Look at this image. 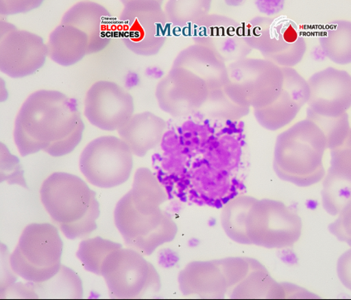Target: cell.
Listing matches in <instances>:
<instances>
[{"mask_svg": "<svg viewBox=\"0 0 351 300\" xmlns=\"http://www.w3.org/2000/svg\"><path fill=\"white\" fill-rule=\"evenodd\" d=\"M64 242L58 229L49 223H33L23 231L10 262L14 273L27 282H47L61 269Z\"/></svg>", "mask_w": 351, "mask_h": 300, "instance_id": "cell-4", "label": "cell"}, {"mask_svg": "<svg viewBox=\"0 0 351 300\" xmlns=\"http://www.w3.org/2000/svg\"><path fill=\"white\" fill-rule=\"evenodd\" d=\"M302 221L285 203L273 200L254 201L252 242L267 248H284L301 237Z\"/></svg>", "mask_w": 351, "mask_h": 300, "instance_id": "cell-10", "label": "cell"}, {"mask_svg": "<svg viewBox=\"0 0 351 300\" xmlns=\"http://www.w3.org/2000/svg\"><path fill=\"white\" fill-rule=\"evenodd\" d=\"M309 110L315 114L337 118L351 108V75L334 67L317 72L309 79Z\"/></svg>", "mask_w": 351, "mask_h": 300, "instance_id": "cell-12", "label": "cell"}, {"mask_svg": "<svg viewBox=\"0 0 351 300\" xmlns=\"http://www.w3.org/2000/svg\"><path fill=\"white\" fill-rule=\"evenodd\" d=\"M40 195L45 210L68 239H82L97 229L100 211L95 192L77 175L51 174L44 181Z\"/></svg>", "mask_w": 351, "mask_h": 300, "instance_id": "cell-2", "label": "cell"}, {"mask_svg": "<svg viewBox=\"0 0 351 300\" xmlns=\"http://www.w3.org/2000/svg\"><path fill=\"white\" fill-rule=\"evenodd\" d=\"M49 58L63 66L75 65L89 55L86 33L72 25L60 24L51 32L47 43Z\"/></svg>", "mask_w": 351, "mask_h": 300, "instance_id": "cell-15", "label": "cell"}, {"mask_svg": "<svg viewBox=\"0 0 351 300\" xmlns=\"http://www.w3.org/2000/svg\"><path fill=\"white\" fill-rule=\"evenodd\" d=\"M47 58V45L42 37L1 22L0 70L4 75L12 78L31 76L41 69Z\"/></svg>", "mask_w": 351, "mask_h": 300, "instance_id": "cell-9", "label": "cell"}, {"mask_svg": "<svg viewBox=\"0 0 351 300\" xmlns=\"http://www.w3.org/2000/svg\"><path fill=\"white\" fill-rule=\"evenodd\" d=\"M337 274L342 284L351 291V248L339 257Z\"/></svg>", "mask_w": 351, "mask_h": 300, "instance_id": "cell-22", "label": "cell"}, {"mask_svg": "<svg viewBox=\"0 0 351 300\" xmlns=\"http://www.w3.org/2000/svg\"><path fill=\"white\" fill-rule=\"evenodd\" d=\"M133 152L115 136H103L90 141L82 153L79 167L90 184L113 188L126 183L132 172Z\"/></svg>", "mask_w": 351, "mask_h": 300, "instance_id": "cell-5", "label": "cell"}, {"mask_svg": "<svg viewBox=\"0 0 351 300\" xmlns=\"http://www.w3.org/2000/svg\"><path fill=\"white\" fill-rule=\"evenodd\" d=\"M119 23V31L126 47L133 53L149 55L160 50L164 41V16L155 2L128 1Z\"/></svg>", "mask_w": 351, "mask_h": 300, "instance_id": "cell-8", "label": "cell"}, {"mask_svg": "<svg viewBox=\"0 0 351 300\" xmlns=\"http://www.w3.org/2000/svg\"><path fill=\"white\" fill-rule=\"evenodd\" d=\"M329 230L339 241L351 247V199L339 212L335 222L329 225Z\"/></svg>", "mask_w": 351, "mask_h": 300, "instance_id": "cell-21", "label": "cell"}, {"mask_svg": "<svg viewBox=\"0 0 351 300\" xmlns=\"http://www.w3.org/2000/svg\"><path fill=\"white\" fill-rule=\"evenodd\" d=\"M117 227L130 247L151 254L176 234L173 221L162 211L141 212L135 208L128 195L118 202L114 213Z\"/></svg>", "mask_w": 351, "mask_h": 300, "instance_id": "cell-7", "label": "cell"}, {"mask_svg": "<svg viewBox=\"0 0 351 300\" xmlns=\"http://www.w3.org/2000/svg\"><path fill=\"white\" fill-rule=\"evenodd\" d=\"M84 130L78 105L64 93L39 90L28 96L16 117L14 140L23 157L44 151L53 157L70 154Z\"/></svg>", "mask_w": 351, "mask_h": 300, "instance_id": "cell-1", "label": "cell"}, {"mask_svg": "<svg viewBox=\"0 0 351 300\" xmlns=\"http://www.w3.org/2000/svg\"><path fill=\"white\" fill-rule=\"evenodd\" d=\"M34 286L43 291V294H53L62 298H82V282L79 276L69 268L62 265L61 269L53 278L42 283H34Z\"/></svg>", "mask_w": 351, "mask_h": 300, "instance_id": "cell-19", "label": "cell"}, {"mask_svg": "<svg viewBox=\"0 0 351 300\" xmlns=\"http://www.w3.org/2000/svg\"><path fill=\"white\" fill-rule=\"evenodd\" d=\"M134 111L132 95L115 82H95L88 90L84 116L95 127L118 132L133 116Z\"/></svg>", "mask_w": 351, "mask_h": 300, "instance_id": "cell-11", "label": "cell"}, {"mask_svg": "<svg viewBox=\"0 0 351 300\" xmlns=\"http://www.w3.org/2000/svg\"><path fill=\"white\" fill-rule=\"evenodd\" d=\"M320 47L326 58L339 65L351 64V22L337 20L322 32Z\"/></svg>", "mask_w": 351, "mask_h": 300, "instance_id": "cell-17", "label": "cell"}, {"mask_svg": "<svg viewBox=\"0 0 351 300\" xmlns=\"http://www.w3.org/2000/svg\"><path fill=\"white\" fill-rule=\"evenodd\" d=\"M122 248L120 243L95 237L83 240L79 247L77 256L84 268L95 275H101V268L104 260L109 254Z\"/></svg>", "mask_w": 351, "mask_h": 300, "instance_id": "cell-18", "label": "cell"}, {"mask_svg": "<svg viewBox=\"0 0 351 300\" xmlns=\"http://www.w3.org/2000/svg\"><path fill=\"white\" fill-rule=\"evenodd\" d=\"M165 123L151 113L133 116L118 134L130 147L133 154L143 157L154 149L162 138Z\"/></svg>", "mask_w": 351, "mask_h": 300, "instance_id": "cell-16", "label": "cell"}, {"mask_svg": "<svg viewBox=\"0 0 351 300\" xmlns=\"http://www.w3.org/2000/svg\"><path fill=\"white\" fill-rule=\"evenodd\" d=\"M308 118L315 123L324 133L327 149H336L347 140L351 129L348 113L337 118L325 117L317 115L308 109Z\"/></svg>", "mask_w": 351, "mask_h": 300, "instance_id": "cell-20", "label": "cell"}, {"mask_svg": "<svg viewBox=\"0 0 351 300\" xmlns=\"http://www.w3.org/2000/svg\"><path fill=\"white\" fill-rule=\"evenodd\" d=\"M110 296L117 299L139 298L152 288L160 278L154 266L131 249H118L104 260L101 268Z\"/></svg>", "mask_w": 351, "mask_h": 300, "instance_id": "cell-6", "label": "cell"}, {"mask_svg": "<svg viewBox=\"0 0 351 300\" xmlns=\"http://www.w3.org/2000/svg\"><path fill=\"white\" fill-rule=\"evenodd\" d=\"M326 136L311 120L298 123L277 138L274 167L282 179L302 188L320 182L326 177L324 158Z\"/></svg>", "mask_w": 351, "mask_h": 300, "instance_id": "cell-3", "label": "cell"}, {"mask_svg": "<svg viewBox=\"0 0 351 300\" xmlns=\"http://www.w3.org/2000/svg\"><path fill=\"white\" fill-rule=\"evenodd\" d=\"M330 155L321 195L326 212L336 216L351 199V129L345 142L331 149Z\"/></svg>", "mask_w": 351, "mask_h": 300, "instance_id": "cell-14", "label": "cell"}, {"mask_svg": "<svg viewBox=\"0 0 351 300\" xmlns=\"http://www.w3.org/2000/svg\"><path fill=\"white\" fill-rule=\"evenodd\" d=\"M60 23L75 27L86 34L90 54L98 53L108 47L114 30V21L110 11L103 5L92 1L73 5Z\"/></svg>", "mask_w": 351, "mask_h": 300, "instance_id": "cell-13", "label": "cell"}, {"mask_svg": "<svg viewBox=\"0 0 351 300\" xmlns=\"http://www.w3.org/2000/svg\"><path fill=\"white\" fill-rule=\"evenodd\" d=\"M42 3L43 2L39 1H1V3H0V7H1L2 14L12 15L27 12V11L38 8Z\"/></svg>", "mask_w": 351, "mask_h": 300, "instance_id": "cell-23", "label": "cell"}]
</instances>
